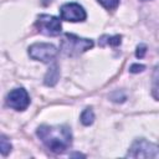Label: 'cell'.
Returning a JSON list of instances; mask_svg holds the SVG:
<instances>
[{"label":"cell","mask_w":159,"mask_h":159,"mask_svg":"<svg viewBox=\"0 0 159 159\" xmlns=\"http://www.w3.org/2000/svg\"><path fill=\"white\" fill-rule=\"evenodd\" d=\"M122 42V36L120 35H116V36H109V35H103L99 39V45L101 46H118Z\"/></svg>","instance_id":"obj_9"},{"label":"cell","mask_w":159,"mask_h":159,"mask_svg":"<svg viewBox=\"0 0 159 159\" xmlns=\"http://www.w3.org/2000/svg\"><path fill=\"white\" fill-rule=\"evenodd\" d=\"M35 26L37 31L46 36H57L62 31L61 20L56 16L41 14L37 16V20L35 22Z\"/></svg>","instance_id":"obj_4"},{"label":"cell","mask_w":159,"mask_h":159,"mask_svg":"<svg viewBox=\"0 0 159 159\" xmlns=\"http://www.w3.org/2000/svg\"><path fill=\"white\" fill-rule=\"evenodd\" d=\"M153 81H154L155 86L159 87V66H157L155 70H154V73H153Z\"/></svg>","instance_id":"obj_15"},{"label":"cell","mask_w":159,"mask_h":159,"mask_svg":"<svg viewBox=\"0 0 159 159\" xmlns=\"http://www.w3.org/2000/svg\"><path fill=\"white\" fill-rule=\"evenodd\" d=\"M97 1L107 10H114L119 5V0H97Z\"/></svg>","instance_id":"obj_12"},{"label":"cell","mask_w":159,"mask_h":159,"mask_svg":"<svg viewBox=\"0 0 159 159\" xmlns=\"http://www.w3.org/2000/svg\"><path fill=\"white\" fill-rule=\"evenodd\" d=\"M94 120V113L92 111V108H86L82 113H81V123L83 125H91Z\"/></svg>","instance_id":"obj_10"},{"label":"cell","mask_w":159,"mask_h":159,"mask_svg":"<svg viewBox=\"0 0 159 159\" xmlns=\"http://www.w3.org/2000/svg\"><path fill=\"white\" fill-rule=\"evenodd\" d=\"M93 41L91 39H83L80 36H76L73 34H65L61 39V52L66 56H78L87 50L93 47Z\"/></svg>","instance_id":"obj_2"},{"label":"cell","mask_w":159,"mask_h":159,"mask_svg":"<svg viewBox=\"0 0 159 159\" xmlns=\"http://www.w3.org/2000/svg\"><path fill=\"white\" fill-rule=\"evenodd\" d=\"M6 103L15 111H25L30 104V97L25 88H15L9 92Z\"/></svg>","instance_id":"obj_7"},{"label":"cell","mask_w":159,"mask_h":159,"mask_svg":"<svg viewBox=\"0 0 159 159\" xmlns=\"http://www.w3.org/2000/svg\"><path fill=\"white\" fill-rule=\"evenodd\" d=\"M145 53H147V46H145L144 43L138 45V46H137V51H135V56H137L138 58H143V57L145 56Z\"/></svg>","instance_id":"obj_13"},{"label":"cell","mask_w":159,"mask_h":159,"mask_svg":"<svg viewBox=\"0 0 159 159\" xmlns=\"http://www.w3.org/2000/svg\"><path fill=\"white\" fill-rule=\"evenodd\" d=\"M127 157L129 158H159V145L148 142L144 138L135 139L129 148Z\"/></svg>","instance_id":"obj_3"},{"label":"cell","mask_w":159,"mask_h":159,"mask_svg":"<svg viewBox=\"0 0 159 159\" xmlns=\"http://www.w3.org/2000/svg\"><path fill=\"white\" fill-rule=\"evenodd\" d=\"M58 78H60L58 67H57V65H52V66L48 68V71H47V73H46V76H45V84L52 87V86H55V84L57 83Z\"/></svg>","instance_id":"obj_8"},{"label":"cell","mask_w":159,"mask_h":159,"mask_svg":"<svg viewBox=\"0 0 159 159\" xmlns=\"http://www.w3.org/2000/svg\"><path fill=\"white\" fill-rule=\"evenodd\" d=\"M144 68H145V66H144V65H138V63H134V65H132V66H130L129 71H130L132 73H138V72L144 71Z\"/></svg>","instance_id":"obj_14"},{"label":"cell","mask_w":159,"mask_h":159,"mask_svg":"<svg viewBox=\"0 0 159 159\" xmlns=\"http://www.w3.org/2000/svg\"><path fill=\"white\" fill-rule=\"evenodd\" d=\"M60 15L61 19L65 21H71V22H78V21H84L87 17L86 10L83 6H81L77 2H67L61 6L60 9Z\"/></svg>","instance_id":"obj_6"},{"label":"cell","mask_w":159,"mask_h":159,"mask_svg":"<svg viewBox=\"0 0 159 159\" xmlns=\"http://www.w3.org/2000/svg\"><path fill=\"white\" fill-rule=\"evenodd\" d=\"M140 1H149V0H140Z\"/></svg>","instance_id":"obj_16"},{"label":"cell","mask_w":159,"mask_h":159,"mask_svg":"<svg viewBox=\"0 0 159 159\" xmlns=\"http://www.w3.org/2000/svg\"><path fill=\"white\" fill-rule=\"evenodd\" d=\"M43 145L53 153H63L72 144V132L67 125H40L36 130Z\"/></svg>","instance_id":"obj_1"},{"label":"cell","mask_w":159,"mask_h":159,"mask_svg":"<svg viewBox=\"0 0 159 159\" xmlns=\"http://www.w3.org/2000/svg\"><path fill=\"white\" fill-rule=\"evenodd\" d=\"M0 147H1V154H2L4 157L7 155L9 152H11V144H10V142L7 140V138H6L5 135H1Z\"/></svg>","instance_id":"obj_11"},{"label":"cell","mask_w":159,"mask_h":159,"mask_svg":"<svg viewBox=\"0 0 159 159\" xmlns=\"http://www.w3.org/2000/svg\"><path fill=\"white\" fill-rule=\"evenodd\" d=\"M57 48L51 45V43H45V42H36L32 43L29 47V56L32 60L41 61L43 63H48L55 60L57 56Z\"/></svg>","instance_id":"obj_5"}]
</instances>
